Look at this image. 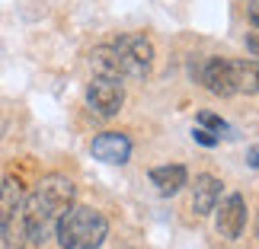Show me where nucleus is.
I'll use <instances>...</instances> for the list:
<instances>
[{
    "instance_id": "obj_16",
    "label": "nucleus",
    "mask_w": 259,
    "mask_h": 249,
    "mask_svg": "<svg viewBox=\"0 0 259 249\" xmlns=\"http://www.w3.org/2000/svg\"><path fill=\"white\" fill-rule=\"evenodd\" d=\"M246 52L259 58V35H246Z\"/></svg>"
},
{
    "instance_id": "obj_13",
    "label": "nucleus",
    "mask_w": 259,
    "mask_h": 249,
    "mask_svg": "<svg viewBox=\"0 0 259 249\" xmlns=\"http://www.w3.org/2000/svg\"><path fill=\"white\" fill-rule=\"evenodd\" d=\"M23 198H26L23 185H19L16 179H4V182H0V224L23 208Z\"/></svg>"
},
{
    "instance_id": "obj_2",
    "label": "nucleus",
    "mask_w": 259,
    "mask_h": 249,
    "mask_svg": "<svg viewBox=\"0 0 259 249\" xmlns=\"http://www.w3.org/2000/svg\"><path fill=\"white\" fill-rule=\"evenodd\" d=\"M106 233H109V221L96 208L87 205H71L55 224V236L61 249H99Z\"/></svg>"
},
{
    "instance_id": "obj_8",
    "label": "nucleus",
    "mask_w": 259,
    "mask_h": 249,
    "mask_svg": "<svg viewBox=\"0 0 259 249\" xmlns=\"http://www.w3.org/2000/svg\"><path fill=\"white\" fill-rule=\"evenodd\" d=\"M218 202H221V179H214V176H195V185H192V211L198 217H205V214H211Z\"/></svg>"
},
{
    "instance_id": "obj_18",
    "label": "nucleus",
    "mask_w": 259,
    "mask_h": 249,
    "mask_svg": "<svg viewBox=\"0 0 259 249\" xmlns=\"http://www.w3.org/2000/svg\"><path fill=\"white\" fill-rule=\"evenodd\" d=\"M250 23L259 29V0H253V7H250Z\"/></svg>"
},
{
    "instance_id": "obj_14",
    "label": "nucleus",
    "mask_w": 259,
    "mask_h": 249,
    "mask_svg": "<svg viewBox=\"0 0 259 249\" xmlns=\"http://www.w3.org/2000/svg\"><path fill=\"white\" fill-rule=\"evenodd\" d=\"M198 125L208 128V131H218V134H227V131H231V125H227L221 115H214V112H198Z\"/></svg>"
},
{
    "instance_id": "obj_1",
    "label": "nucleus",
    "mask_w": 259,
    "mask_h": 249,
    "mask_svg": "<svg viewBox=\"0 0 259 249\" xmlns=\"http://www.w3.org/2000/svg\"><path fill=\"white\" fill-rule=\"evenodd\" d=\"M74 205V182L67 176H45L35 192L23 198V217L29 243H45L52 236L58 217Z\"/></svg>"
},
{
    "instance_id": "obj_10",
    "label": "nucleus",
    "mask_w": 259,
    "mask_h": 249,
    "mask_svg": "<svg viewBox=\"0 0 259 249\" xmlns=\"http://www.w3.org/2000/svg\"><path fill=\"white\" fill-rule=\"evenodd\" d=\"M231 64V86L234 93L259 96V64L256 61H227Z\"/></svg>"
},
{
    "instance_id": "obj_6",
    "label": "nucleus",
    "mask_w": 259,
    "mask_h": 249,
    "mask_svg": "<svg viewBox=\"0 0 259 249\" xmlns=\"http://www.w3.org/2000/svg\"><path fill=\"white\" fill-rule=\"evenodd\" d=\"M90 154H93L99 163L122 166V163H128V157H132V141H128L122 131H103V134L93 137Z\"/></svg>"
},
{
    "instance_id": "obj_5",
    "label": "nucleus",
    "mask_w": 259,
    "mask_h": 249,
    "mask_svg": "<svg viewBox=\"0 0 259 249\" xmlns=\"http://www.w3.org/2000/svg\"><path fill=\"white\" fill-rule=\"evenodd\" d=\"M218 217H214V227H218V233L224 236V240H240V233H243V227H246V202H243V195H227L221 208H214Z\"/></svg>"
},
{
    "instance_id": "obj_4",
    "label": "nucleus",
    "mask_w": 259,
    "mask_h": 249,
    "mask_svg": "<svg viewBox=\"0 0 259 249\" xmlns=\"http://www.w3.org/2000/svg\"><path fill=\"white\" fill-rule=\"evenodd\" d=\"M87 103L103 118H112V115H118V109L125 106V89L115 77H96V80L87 86Z\"/></svg>"
},
{
    "instance_id": "obj_9",
    "label": "nucleus",
    "mask_w": 259,
    "mask_h": 249,
    "mask_svg": "<svg viewBox=\"0 0 259 249\" xmlns=\"http://www.w3.org/2000/svg\"><path fill=\"white\" fill-rule=\"evenodd\" d=\"M147 176H151V182L157 185V192H160V195H176L179 188H183V185L189 182V173H186V166H179V163L154 166Z\"/></svg>"
},
{
    "instance_id": "obj_11",
    "label": "nucleus",
    "mask_w": 259,
    "mask_h": 249,
    "mask_svg": "<svg viewBox=\"0 0 259 249\" xmlns=\"http://www.w3.org/2000/svg\"><path fill=\"white\" fill-rule=\"evenodd\" d=\"M90 67L96 71V77H115V80H122V64H118L115 45L93 48V55H90Z\"/></svg>"
},
{
    "instance_id": "obj_15",
    "label": "nucleus",
    "mask_w": 259,
    "mask_h": 249,
    "mask_svg": "<svg viewBox=\"0 0 259 249\" xmlns=\"http://www.w3.org/2000/svg\"><path fill=\"white\" fill-rule=\"evenodd\" d=\"M192 137H195V141L202 144V147H214V144H218V137H214L211 131H208V128H195Z\"/></svg>"
},
{
    "instance_id": "obj_7",
    "label": "nucleus",
    "mask_w": 259,
    "mask_h": 249,
    "mask_svg": "<svg viewBox=\"0 0 259 249\" xmlns=\"http://www.w3.org/2000/svg\"><path fill=\"white\" fill-rule=\"evenodd\" d=\"M198 80L208 86V93L214 96H234V86H231V64L224 58H208L198 67Z\"/></svg>"
},
{
    "instance_id": "obj_19",
    "label": "nucleus",
    "mask_w": 259,
    "mask_h": 249,
    "mask_svg": "<svg viewBox=\"0 0 259 249\" xmlns=\"http://www.w3.org/2000/svg\"><path fill=\"white\" fill-rule=\"evenodd\" d=\"M256 236H259V221H256Z\"/></svg>"
},
{
    "instance_id": "obj_3",
    "label": "nucleus",
    "mask_w": 259,
    "mask_h": 249,
    "mask_svg": "<svg viewBox=\"0 0 259 249\" xmlns=\"http://www.w3.org/2000/svg\"><path fill=\"white\" fill-rule=\"evenodd\" d=\"M115 52H118V64H122V80H141V77L151 74L154 45L144 35H138V32L118 35Z\"/></svg>"
},
{
    "instance_id": "obj_12",
    "label": "nucleus",
    "mask_w": 259,
    "mask_h": 249,
    "mask_svg": "<svg viewBox=\"0 0 259 249\" xmlns=\"http://www.w3.org/2000/svg\"><path fill=\"white\" fill-rule=\"evenodd\" d=\"M0 233H4V249H26L29 246V233H26V217L23 208L16 214H10L4 224H0Z\"/></svg>"
},
{
    "instance_id": "obj_17",
    "label": "nucleus",
    "mask_w": 259,
    "mask_h": 249,
    "mask_svg": "<svg viewBox=\"0 0 259 249\" xmlns=\"http://www.w3.org/2000/svg\"><path fill=\"white\" fill-rule=\"evenodd\" d=\"M246 163L253 169H259V147H250V157H246Z\"/></svg>"
}]
</instances>
